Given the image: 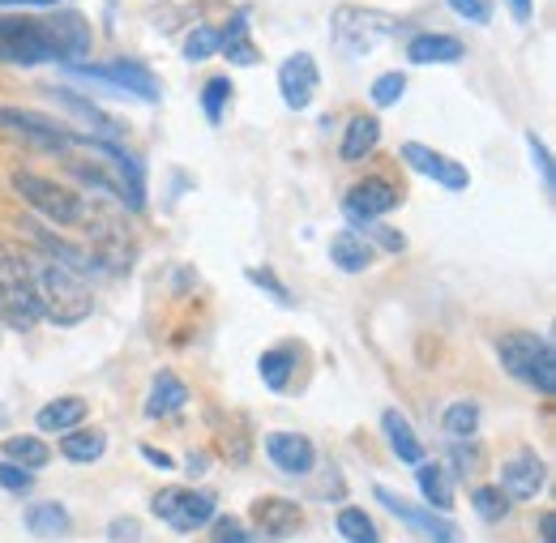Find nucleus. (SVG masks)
Masks as SVG:
<instances>
[{"label": "nucleus", "mask_w": 556, "mask_h": 543, "mask_svg": "<svg viewBox=\"0 0 556 543\" xmlns=\"http://www.w3.org/2000/svg\"><path fill=\"white\" fill-rule=\"evenodd\" d=\"M441 428H445L454 441L476 437V432H480V403H471V399L450 403V407H445V415H441Z\"/></svg>", "instance_id": "nucleus-30"}, {"label": "nucleus", "mask_w": 556, "mask_h": 543, "mask_svg": "<svg viewBox=\"0 0 556 543\" xmlns=\"http://www.w3.org/2000/svg\"><path fill=\"white\" fill-rule=\"evenodd\" d=\"M496 359H501V368L509 377L527 381L531 390H540V394L556 390V355L548 339H540V334H505V339H496Z\"/></svg>", "instance_id": "nucleus-4"}, {"label": "nucleus", "mask_w": 556, "mask_h": 543, "mask_svg": "<svg viewBox=\"0 0 556 543\" xmlns=\"http://www.w3.org/2000/svg\"><path fill=\"white\" fill-rule=\"evenodd\" d=\"M339 535L348 543H381L377 535V527H372V518L364 514V509H339Z\"/></svg>", "instance_id": "nucleus-31"}, {"label": "nucleus", "mask_w": 556, "mask_h": 543, "mask_svg": "<svg viewBox=\"0 0 556 543\" xmlns=\"http://www.w3.org/2000/svg\"><path fill=\"white\" fill-rule=\"evenodd\" d=\"M86 73L99 77V81H108V86H121V90L138 94L146 103H159V77L146 65H138V61H112V65L86 68Z\"/></svg>", "instance_id": "nucleus-16"}, {"label": "nucleus", "mask_w": 556, "mask_h": 543, "mask_svg": "<svg viewBox=\"0 0 556 543\" xmlns=\"http://www.w3.org/2000/svg\"><path fill=\"white\" fill-rule=\"evenodd\" d=\"M330 262L343 274H364L372 266V244L359 231H334L330 236Z\"/></svg>", "instance_id": "nucleus-20"}, {"label": "nucleus", "mask_w": 556, "mask_h": 543, "mask_svg": "<svg viewBox=\"0 0 556 543\" xmlns=\"http://www.w3.org/2000/svg\"><path fill=\"white\" fill-rule=\"evenodd\" d=\"M381 432H386V441H390V450H394L399 463H407V467H419V463H424V441L416 437V428L407 424L403 411H386V415H381Z\"/></svg>", "instance_id": "nucleus-19"}, {"label": "nucleus", "mask_w": 556, "mask_h": 543, "mask_svg": "<svg viewBox=\"0 0 556 543\" xmlns=\"http://www.w3.org/2000/svg\"><path fill=\"white\" fill-rule=\"evenodd\" d=\"M13 193L30 205L35 214H43L48 223H56V227H77V223H86V205L90 202H81L73 189L48 180V176L13 172Z\"/></svg>", "instance_id": "nucleus-5"}, {"label": "nucleus", "mask_w": 556, "mask_h": 543, "mask_svg": "<svg viewBox=\"0 0 556 543\" xmlns=\"http://www.w3.org/2000/svg\"><path fill=\"white\" fill-rule=\"evenodd\" d=\"M210 543H253V535H249V527L240 518H214Z\"/></svg>", "instance_id": "nucleus-38"}, {"label": "nucleus", "mask_w": 556, "mask_h": 543, "mask_svg": "<svg viewBox=\"0 0 556 543\" xmlns=\"http://www.w3.org/2000/svg\"><path fill=\"white\" fill-rule=\"evenodd\" d=\"M141 458H146V463H154L159 471H172V467H176L167 454H159V450H150V445H141Z\"/></svg>", "instance_id": "nucleus-45"}, {"label": "nucleus", "mask_w": 556, "mask_h": 543, "mask_svg": "<svg viewBox=\"0 0 556 543\" xmlns=\"http://www.w3.org/2000/svg\"><path fill=\"white\" fill-rule=\"evenodd\" d=\"M553 514H540V543H553Z\"/></svg>", "instance_id": "nucleus-47"}, {"label": "nucleus", "mask_w": 556, "mask_h": 543, "mask_svg": "<svg viewBox=\"0 0 556 543\" xmlns=\"http://www.w3.org/2000/svg\"><path fill=\"white\" fill-rule=\"evenodd\" d=\"M0 321L17 334L35 330L43 321L39 295H35V278H30V262H22L13 249L0 244Z\"/></svg>", "instance_id": "nucleus-3"}, {"label": "nucleus", "mask_w": 556, "mask_h": 543, "mask_svg": "<svg viewBox=\"0 0 556 543\" xmlns=\"http://www.w3.org/2000/svg\"><path fill=\"white\" fill-rule=\"evenodd\" d=\"M450 9L458 17H467L471 26H488L492 22V0H450Z\"/></svg>", "instance_id": "nucleus-40"}, {"label": "nucleus", "mask_w": 556, "mask_h": 543, "mask_svg": "<svg viewBox=\"0 0 556 543\" xmlns=\"http://www.w3.org/2000/svg\"><path fill=\"white\" fill-rule=\"evenodd\" d=\"M390 30H394V22L372 9H339L334 13V43L355 61L368 56L381 39H390Z\"/></svg>", "instance_id": "nucleus-7"}, {"label": "nucleus", "mask_w": 556, "mask_h": 543, "mask_svg": "<svg viewBox=\"0 0 556 543\" xmlns=\"http://www.w3.org/2000/svg\"><path fill=\"white\" fill-rule=\"evenodd\" d=\"M218 52V30L214 26H193L189 30V39H185V61H210Z\"/></svg>", "instance_id": "nucleus-36"}, {"label": "nucleus", "mask_w": 556, "mask_h": 543, "mask_svg": "<svg viewBox=\"0 0 556 543\" xmlns=\"http://www.w3.org/2000/svg\"><path fill=\"white\" fill-rule=\"evenodd\" d=\"M103 450H108V432H99V428H73L65 432V441H61V454L70 458V463H99L103 458Z\"/></svg>", "instance_id": "nucleus-26"}, {"label": "nucleus", "mask_w": 556, "mask_h": 543, "mask_svg": "<svg viewBox=\"0 0 556 543\" xmlns=\"http://www.w3.org/2000/svg\"><path fill=\"white\" fill-rule=\"evenodd\" d=\"M377 501L399 518V522H407L412 531H419L428 543H463V531L445 518V514H432V509H419L412 501H403L399 492H390V488H377Z\"/></svg>", "instance_id": "nucleus-10"}, {"label": "nucleus", "mask_w": 556, "mask_h": 543, "mask_svg": "<svg viewBox=\"0 0 556 543\" xmlns=\"http://www.w3.org/2000/svg\"><path fill=\"white\" fill-rule=\"evenodd\" d=\"M218 52L227 56V65L253 68L257 61H262V52H257L253 39H249V9H240V13L218 30Z\"/></svg>", "instance_id": "nucleus-18"}, {"label": "nucleus", "mask_w": 556, "mask_h": 543, "mask_svg": "<svg viewBox=\"0 0 556 543\" xmlns=\"http://www.w3.org/2000/svg\"><path fill=\"white\" fill-rule=\"evenodd\" d=\"M154 514L180 535H193V531H202L218 518L214 514V496L193 492V488H159L154 492Z\"/></svg>", "instance_id": "nucleus-6"}, {"label": "nucleus", "mask_w": 556, "mask_h": 543, "mask_svg": "<svg viewBox=\"0 0 556 543\" xmlns=\"http://www.w3.org/2000/svg\"><path fill=\"white\" fill-rule=\"evenodd\" d=\"M527 150H531V159H535V167H540L544 193L553 198V193H556V176H553V154H548V146H544V141H540L535 134H527Z\"/></svg>", "instance_id": "nucleus-37"}, {"label": "nucleus", "mask_w": 556, "mask_h": 543, "mask_svg": "<svg viewBox=\"0 0 556 543\" xmlns=\"http://www.w3.org/2000/svg\"><path fill=\"white\" fill-rule=\"evenodd\" d=\"M108 540H112V543H138L141 540V522H138V518H116V522L108 527Z\"/></svg>", "instance_id": "nucleus-43"}, {"label": "nucleus", "mask_w": 556, "mask_h": 543, "mask_svg": "<svg viewBox=\"0 0 556 543\" xmlns=\"http://www.w3.org/2000/svg\"><path fill=\"white\" fill-rule=\"evenodd\" d=\"M295 346H275V351H266L262 359H257V372H262V381L270 386V390H287L291 386V372H295Z\"/></svg>", "instance_id": "nucleus-29"}, {"label": "nucleus", "mask_w": 556, "mask_h": 543, "mask_svg": "<svg viewBox=\"0 0 556 543\" xmlns=\"http://www.w3.org/2000/svg\"><path fill=\"white\" fill-rule=\"evenodd\" d=\"M278 90H282V103L291 112H304L313 99H317V61L308 52H295L278 65Z\"/></svg>", "instance_id": "nucleus-13"}, {"label": "nucleus", "mask_w": 556, "mask_h": 543, "mask_svg": "<svg viewBox=\"0 0 556 543\" xmlns=\"http://www.w3.org/2000/svg\"><path fill=\"white\" fill-rule=\"evenodd\" d=\"M471 505H476V514L484 518V522H501L505 514H509V496L501 492V488H476L471 492Z\"/></svg>", "instance_id": "nucleus-33"}, {"label": "nucleus", "mask_w": 556, "mask_h": 543, "mask_svg": "<svg viewBox=\"0 0 556 543\" xmlns=\"http://www.w3.org/2000/svg\"><path fill=\"white\" fill-rule=\"evenodd\" d=\"M0 4H17V9H48V4H65V0H0Z\"/></svg>", "instance_id": "nucleus-46"}, {"label": "nucleus", "mask_w": 556, "mask_h": 543, "mask_svg": "<svg viewBox=\"0 0 556 543\" xmlns=\"http://www.w3.org/2000/svg\"><path fill=\"white\" fill-rule=\"evenodd\" d=\"M463 56H467L463 39L437 35V30H424V35H416V39L407 43V61H412V65H458Z\"/></svg>", "instance_id": "nucleus-17"}, {"label": "nucleus", "mask_w": 556, "mask_h": 543, "mask_svg": "<svg viewBox=\"0 0 556 543\" xmlns=\"http://www.w3.org/2000/svg\"><path fill=\"white\" fill-rule=\"evenodd\" d=\"M56 103H61L65 112H73V116H77V121H81L86 129H99V134H94V141H121V137H125V129H121V125H116L112 116H103V112H99L94 103L77 99L73 90H56Z\"/></svg>", "instance_id": "nucleus-24"}, {"label": "nucleus", "mask_w": 556, "mask_h": 543, "mask_svg": "<svg viewBox=\"0 0 556 543\" xmlns=\"http://www.w3.org/2000/svg\"><path fill=\"white\" fill-rule=\"evenodd\" d=\"M189 407V390L176 372H159L150 381V399H146V415L150 419H163V415H176V411Z\"/></svg>", "instance_id": "nucleus-22"}, {"label": "nucleus", "mask_w": 556, "mask_h": 543, "mask_svg": "<svg viewBox=\"0 0 556 543\" xmlns=\"http://www.w3.org/2000/svg\"><path fill=\"white\" fill-rule=\"evenodd\" d=\"M407 94V77L394 68V73H381L377 81H372V90H368V99L377 103V108H394L399 99Z\"/></svg>", "instance_id": "nucleus-34"}, {"label": "nucleus", "mask_w": 556, "mask_h": 543, "mask_svg": "<svg viewBox=\"0 0 556 543\" xmlns=\"http://www.w3.org/2000/svg\"><path fill=\"white\" fill-rule=\"evenodd\" d=\"M0 134L17 137V141H26L35 150H56V154L77 146V134H70L65 125H56V121H48L39 112H17V108H0Z\"/></svg>", "instance_id": "nucleus-8"}, {"label": "nucleus", "mask_w": 556, "mask_h": 543, "mask_svg": "<svg viewBox=\"0 0 556 543\" xmlns=\"http://www.w3.org/2000/svg\"><path fill=\"white\" fill-rule=\"evenodd\" d=\"M86 419V399H77V394H65V399H52L48 407L35 415V424L43 428V432H73L77 424Z\"/></svg>", "instance_id": "nucleus-25"}, {"label": "nucleus", "mask_w": 556, "mask_h": 543, "mask_svg": "<svg viewBox=\"0 0 556 543\" xmlns=\"http://www.w3.org/2000/svg\"><path fill=\"white\" fill-rule=\"evenodd\" d=\"M450 463H454V471H458V476H480V467H484V454H480L476 437H467V441H454V445H450Z\"/></svg>", "instance_id": "nucleus-35"}, {"label": "nucleus", "mask_w": 556, "mask_h": 543, "mask_svg": "<svg viewBox=\"0 0 556 543\" xmlns=\"http://www.w3.org/2000/svg\"><path fill=\"white\" fill-rule=\"evenodd\" d=\"M30 483H35V476H30L26 467L0 463V488H4V492H30Z\"/></svg>", "instance_id": "nucleus-42"}, {"label": "nucleus", "mask_w": 556, "mask_h": 543, "mask_svg": "<svg viewBox=\"0 0 556 543\" xmlns=\"http://www.w3.org/2000/svg\"><path fill=\"white\" fill-rule=\"evenodd\" d=\"M4 463H13V467H26V471H39V467H48L52 463V450L39 441V437H9L4 445Z\"/></svg>", "instance_id": "nucleus-28"}, {"label": "nucleus", "mask_w": 556, "mask_h": 543, "mask_svg": "<svg viewBox=\"0 0 556 543\" xmlns=\"http://www.w3.org/2000/svg\"><path fill=\"white\" fill-rule=\"evenodd\" d=\"M544 463L531 454V450H522V454H514L505 467H501V492L509 496V501H535L540 492H544Z\"/></svg>", "instance_id": "nucleus-14"}, {"label": "nucleus", "mask_w": 556, "mask_h": 543, "mask_svg": "<svg viewBox=\"0 0 556 543\" xmlns=\"http://www.w3.org/2000/svg\"><path fill=\"white\" fill-rule=\"evenodd\" d=\"M403 159H407V167H416L419 176L437 180V185H441V189H450V193H463V189L471 185L467 167H463V163H454L450 154L432 150V146H419V141H407V146H403Z\"/></svg>", "instance_id": "nucleus-12"}, {"label": "nucleus", "mask_w": 556, "mask_h": 543, "mask_svg": "<svg viewBox=\"0 0 556 543\" xmlns=\"http://www.w3.org/2000/svg\"><path fill=\"white\" fill-rule=\"evenodd\" d=\"M359 227H364V236H372L386 253H403V249H407L403 231H394V227H381V223H359ZM372 240H368V244H372Z\"/></svg>", "instance_id": "nucleus-39"}, {"label": "nucleus", "mask_w": 556, "mask_h": 543, "mask_svg": "<svg viewBox=\"0 0 556 543\" xmlns=\"http://www.w3.org/2000/svg\"><path fill=\"white\" fill-rule=\"evenodd\" d=\"M377 141H381V121L377 116H355L348 125V134H343V159L359 163L364 154L377 150Z\"/></svg>", "instance_id": "nucleus-27"}, {"label": "nucleus", "mask_w": 556, "mask_h": 543, "mask_svg": "<svg viewBox=\"0 0 556 543\" xmlns=\"http://www.w3.org/2000/svg\"><path fill=\"white\" fill-rule=\"evenodd\" d=\"M26 531L39 535V540H65L73 531L70 509L61 501H43V505H30L26 509Z\"/></svg>", "instance_id": "nucleus-23"}, {"label": "nucleus", "mask_w": 556, "mask_h": 543, "mask_svg": "<svg viewBox=\"0 0 556 543\" xmlns=\"http://www.w3.org/2000/svg\"><path fill=\"white\" fill-rule=\"evenodd\" d=\"M399 205H403V193L390 180H381V176H368V180L351 185L348 198H343V210H348V218H355V223H377V218H386Z\"/></svg>", "instance_id": "nucleus-11"}, {"label": "nucleus", "mask_w": 556, "mask_h": 543, "mask_svg": "<svg viewBox=\"0 0 556 543\" xmlns=\"http://www.w3.org/2000/svg\"><path fill=\"white\" fill-rule=\"evenodd\" d=\"M266 454H270V463L282 476H308L317 467V450L300 432H270L266 437Z\"/></svg>", "instance_id": "nucleus-15"}, {"label": "nucleus", "mask_w": 556, "mask_h": 543, "mask_svg": "<svg viewBox=\"0 0 556 543\" xmlns=\"http://www.w3.org/2000/svg\"><path fill=\"white\" fill-rule=\"evenodd\" d=\"M30 278H35V295H39V308L52 326H77L90 317L94 300H90V287L81 274L65 270L61 262L52 257H39L30 266Z\"/></svg>", "instance_id": "nucleus-2"}, {"label": "nucleus", "mask_w": 556, "mask_h": 543, "mask_svg": "<svg viewBox=\"0 0 556 543\" xmlns=\"http://www.w3.org/2000/svg\"><path fill=\"white\" fill-rule=\"evenodd\" d=\"M244 274H249V282H253V287L270 291L278 304H282V308H291V291H287V287H282V282H278V278L270 270H266V266H262V270H244Z\"/></svg>", "instance_id": "nucleus-41"}, {"label": "nucleus", "mask_w": 556, "mask_h": 543, "mask_svg": "<svg viewBox=\"0 0 556 543\" xmlns=\"http://www.w3.org/2000/svg\"><path fill=\"white\" fill-rule=\"evenodd\" d=\"M227 103H231V81H227V77H210L206 90H202V112H206L210 125H218V121H223Z\"/></svg>", "instance_id": "nucleus-32"}, {"label": "nucleus", "mask_w": 556, "mask_h": 543, "mask_svg": "<svg viewBox=\"0 0 556 543\" xmlns=\"http://www.w3.org/2000/svg\"><path fill=\"white\" fill-rule=\"evenodd\" d=\"M253 543H282L291 540L295 531H304V509L287 496H257L253 501Z\"/></svg>", "instance_id": "nucleus-9"}, {"label": "nucleus", "mask_w": 556, "mask_h": 543, "mask_svg": "<svg viewBox=\"0 0 556 543\" xmlns=\"http://www.w3.org/2000/svg\"><path fill=\"white\" fill-rule=\"evenodd\" d=\"M505 4H509V13H514L518 26H527L535 17V0H505Z\"/></svg>", "instance_id": "nucleus-44"}, {"label": "nucleus", "mask_w": 556, "mask_h": 543, "mask_svg": "<svg viewBox=\"0 0 556 543\" xmlns=\"http://www.w3.org/2000/svg\"><path fill=\"white\" fill-rule=\"evenodd\" d=\"M419 496L432 505V514H450L454 509V476L441 463H419L416 467Z\"/></svg>", "instance_id": "nucleus-21"}, {"label": "nucleus", "mask_w": 556, "mask_h": 543, "mask_svg": "<svg viewBox=\"0 0 556 543\" xmlns=\"http://www.w3.org/2000/svg\"><path fill=\"white\" fill-rule=\"evenodd\" d=\"M90 52V26L65 13V17H4L0 13V65L35 68L48 61H81Z\"/></svg>", "instance_id": "nucleus-1"}]
</instances>
